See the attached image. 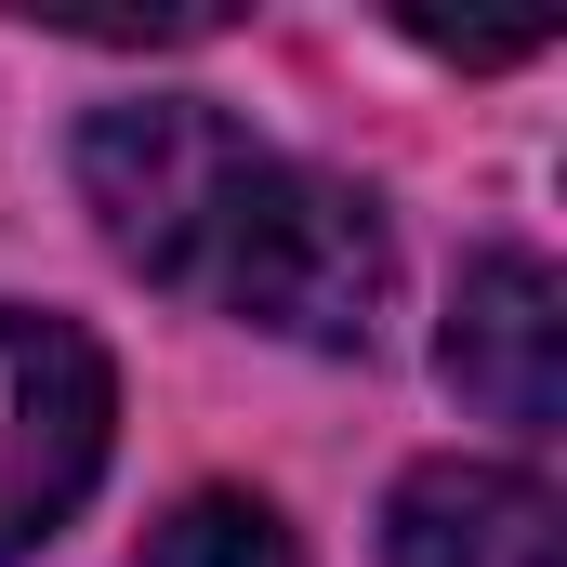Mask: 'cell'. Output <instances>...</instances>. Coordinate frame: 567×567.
<instances>
[{
    "label": "cell",
    "mask_w": 567,
    "mask_h": 567,
    "mask_svg": "<svg viewBox=\"0 0 567 567\" xmlns=\"http://www.w3.org/2000/svg\"><path fill=\"white\" fill-rule=\"evenodd\" d=\"M80 198H93V225L133 278L185 290L238 330H278V343H317V357H370V330H383V290H396L383 212L343 172L251 145L198 93L93 106L80 120Z\"/></svg>",
    "instance_id": "1"
},
{
    "label": "cell",
    "mask_w": 567,
    "mask_h": 567,
    "mask_svg": "<svg viewBox=\"0 0 567 567\" xmlns=\"http://www.w3.org/2000/svg\"><path fill=\"white\" fill-rule=\"evenodd\" d=\"M106 435H120V370L80 317H40V303H0V567L40 555L93 475H106Z\"/></svg>",
    "instance_id": "2"
},
{
    "label": "cell",
    "mask_w": 567,
    "mask_h": 567,
    "mask_svg": "<svg viewBox=\"0 0 567 567\" xmlns=\"http://www.w3.org/2000/svg\"><path fill=\"white\" fill-rule=\"evenodd\" d=\"M435 370H449L462 410H488V423H515V435H555V410H567V290H555V265L542 251L462 265Z\"/></svg>",
    "instance_id": "3"
},
{
    "label": "cell",
    "mask_w": 567,
    "mask_h": 567,
    "mask_svg": "<svg viewBox=\"0 0 567 567\" xmlns=\"http://www.w3.org/2000/svg\"><path fill=\"white\" fill-rule=\"evenodd\" d=\"M383 567H567V502L515 462H410L383 502Z\"/></svg>",
    "instance_id": "4"
},
{
    "label": "cell",
    "mask_w": 567,
    "mask_h": 567,
    "mask_svg": "<svg viewBox=\"0 0 567 567\" xmlns=\"http://www.w3.org/2000/svg\"><path fill=\"white\" fill-rule=\"evenodd\" d=\"M133 567H303V542L278 528V502H251V488H185L145 528Z\"/></svg>",
    "instance_id": "5"
}]
</instances>
